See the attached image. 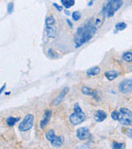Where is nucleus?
<instances>
[{
	"label": "nucleus",
	"instance_id": "2eb2a0df",
	"mask_svg": "<svg viewBox=\"0 0 132 149\" xmlns=\"http://www.w3.org/2000/svg\"><path fill=\"white\" fill-rule=\"evenodd\" d=\"M100 73V68H98V67H93V68H91V69L88 70V71H87V74L88 75V76H92V75H96V74H98Z\"/></svg>",
	"mask_w": 132,
	"mask_h": 149
},
{
	"label": "nucleus",
	"instance_id": "bb28decb",
	"mask_svg": "<svg viewBox=\"0 0 132 149\" xmlns=\"http://www.w3.org/2000/svg\"><path fill=\"white\" fill-rule=\"evenodd\" d=\"M92 3H93V2H90L89 4H88V5H92Z\"/></svg>",
	"mask_w": 132,
	"mask_h": 149
},
{
	"label": "nucleus",
	"instance_id": "412c9836",
	"mask_svg": "<svg viewBox=\"0 0 132 149\" xmlns=\"http://www.w3.org/2000/svg\"><path fill=\"white\" fill-rule=\"evenodd\" d=\"M72 17H73V19H74V21H78L80 19V17H81V14H80V13L78 12V11H75L73 13V14H72Z\"/></svg>",
	"mask_w": 132,
	"mask_h": 149
},
{
	"label": "nucleus",
	"instance_id": "dca6fc26",
	"mask_svg": "<svg viewBox=\"0 0 132 149\" xmlns=\"http://www.w3.org/2000/svg\"><path fill=\"white\" fill-rule=\"evenodd\" d=\"M20 118H14V117H9L7 118L6 122H7V124L8 126H13L15 123H16Z\"/></svg>",
	"mask_w": 132,
	"mask_h": 149
},
{
	"label": "nucleus",
	"instance_id": "6ab92c4d",
	"mask_svg": "<svg viewBox=\"0 0 132 149\" xmlns=\"http://www.w3.org/2000/svg\"><path fill=\"white\" fill-rule=\"evenodd\" d=\"M125 148H126V143H120L117 142L112 143V148L113 149H125Z\"/></svg>",
	"mask_w": 132,
	"mask_h": 149
},
{
	"label": "nucleus",
	"instance_id": "f8f14e48",
	"mask_svg": "<svg viewBox=\"0 0 132 149\" xmlns=\"http://www.w3.org/2000/svg\"><path fill=\"white\" fill-rule=\"evenodd\" d=\"M94 117L97 122H102L106 118V113L102 110H97L94 114Z\"/></svg>",
	"mask_w": 132,
	"mask_h": 149
},
{
	"label": "nucleus",
	"instance_id": "aec40b11",
	"mask_svg": "<svg viewBox=\"0 0 132 149\" xmlns=\"http://www.w3.org/2000/svg\"><path fill=\"white\" fill-rule=\"evenodd\" d=\"M126 27L127 25L125 22H118L116 25V29L118 30V31H122V30H124Z\"/></svg>",
	"mask_w": 132,
	"mask_h": 149
},
{
	"label": "nucleus",
	"instance_id": "9b49d317",
	"mask_svg": "<svg viewBox=\"0 0 132 149\" xmlns=\"http://www.w3.org/2000/svg\"><path fill=\"white\" fill-rule=\"evenodd\" d=\"M89 134V131L87 128H79L77 130V137L80 140H84Z\"/></svg>",
	"mask_w": 132,
	"mask_h": 149
},
{
	"label": "nucleus",
	"instance_id": "39448f33",
	"mask_svg": "<svg viewBox=\"0 0 132 149\" xmlns=\"http://www.w3.org/2000/svg\"><path fill=\"white\" fill-rule=\"evenodd\" d=\"M46 33L50 38H55L56 36V25L55 19L53 16H48L46 18Z\"/></svg>",
	"mask_w": 132,
	"mask_h": 149
},
{
	"label": "nucleus",
	"instance_id": "a878e982",
	"mask_svg": "<svg viewBox=\"0 0 132 149\" xmlns=\"http://www.w3.org/2000/svg\"><path fill=\"white\" fill-rule=\"evenodd\" d=\"M5 86H6L5 85H3V86H2V88L0 89V94H1V93L3 92V90L5 89Z\"/></svg>",
	"mask_w": 132,
	"mask_h": 149
},
{
	"label": "nucleus",
	"instance_id": "f257e3e1",
	"mask_svg": "<svg viewBox=\"0 0 132 149\" xmlns=\"http://www.w3.org/2000/svg\"><path fill=\"white\" fill-rule=\"evenodd\" d=\"M104 17L105 15L101 12L98 16L92 17L84 26L78 28L74 37V42L76 47H81L94 36L97 30L102 26L104 21Z\"/></svg>",
	"mask_w": 132,
	"mask_h": 149
},
{
	"label": "nucleus",
	"instance_id": "5701e85b",
	"mask_svg": "<svg viewBox=\"0 0 132 149\" xmlns=\"http://www.w3.org/2000/svg\"><path fill=\"white\" fill-rule=\"evenodd\" d=\"M13 8H14V5H13V3H10L8 5V14H10L12 13V11H13Z\"/></svg>",
	"mask_w": 132,
	"mask_h": 149
},
{
	"label": "nucleus",
	"instance_id": "a211bd4d",
	"mask_svg": "<svg viewBox=\"0 0 132 149\" xmlns=\"http://www.w3.org/2000/svg\"><path fill=\"white\" fill-rule=\"evenodd\" d=\"M123 59L127 62H131L132 61V51L131 52H127L126 53L123 54Z\"/></svg>",
	"mask_w": 132,
	"mask_h": 149
},
{
	"label": "nucleus",
	"instance_id": "f03ea898",
	"mask_svg": "<svg viewBox=\"0 0 132 149\" xmlns=\"http://www.w3.org/2000/svg\"><path fill=\"white\" fill-rule=\"evenodd\" d=\"M123 4V2L121 0H113L109 1L104 4L102 13L107 17H111L114 15V13L118 10Z\"/></svg>",
	"mask_w": 132,
	"mask_h": 149
},
{
	"label": "nucleus",
	"instance_id": "4be33fe9",
	"mask_svg": "<svg viewBox=\"0 0 132 149\" xmlns=\"http://www.w3.org/2000/svg\"><path fill=\"white\" fill-rule=\"evenodd\" d=\"M48 55H49V56H50L51 58H56V57H58V54L56 53L53 49H50V50L48 51Z\"/></svg>",
	"mask_w": 132,
	"mask_h": 149
},
{
	"label": "nucleus",
	"instance_id": "9d476101",
	"mask_svg": "<svg viewBox=\"0 0 132 149\" xmlns=\"http://www.w3.org/2000/svg\"><path fill=\"white\" fill-rule=\"evenodd\" d=\"M50 116H51V111L50 109H47L46 111L45 112V114H44V117L43 119L41 121V128L44 129V128L46 127V125L48 124V123L50 119Z\"/></svg>",
	"mask_w": 132,
	"mask_h": 149
},
{
	"label": "nucleus",
	"instance_id": "423d86ee",
	"mask_svg": "<svg viewBox=\"0 0 132 149\" xmlns=\"http://www.w3.org/2000/svg\"><path fill=\"white\" fill-rule=\"evenodd\" d=\"M46 138L49 140L54 147H60L64 143V138L62 136H56L53 129H50L47 133H46Z\"/></svg>",
	"mask_w": 132,
	"mask_h": 149
},
{
	"label": "nucleus",
	"instance_id": "7ed1b4c3",
	"mask_svg": "<svg viewBox=\"0 0 132 149\" xmlns=\"http://www.w3.org/2000/svg\"><path fill=\"white\" fill-rule=\"evenodd\" d=\"M117 112V120L123 125H132V112L125 108H121Z\"/></svg>",
	"mask_w": 132,
	"mask_h": 149
},
{
	"label": "nucleus",
	"instance_id": "4468645a",
	"mask_svg": "<svg viewBox=\"0 0 132 149\" xmlns=\"http://www.w3.org/2000/svg\"><path fill=\"white\" fill-rule=\"evenodd\" d=\"M82 92H83L84 95H93L94 96V97H95L96 94H97V91H94V90L90 89L89 87H86V86L82 87Z\"/></svg>",
	"mask_w": 132,
	"mask_h": 149
},
{
	"label": "nucleus",
	"instance_id": "20e7f679",
	"mask_svg": "<svg viewBox=\"0 0 132 149\" xmlns=\"http://www.w3.org/2000/svg\"><path fill=\"white\" fill-rule=\"evenodd\" d=\"M84 113L82 111V109L79 106V104H76L75 106H74V112L72 114H70V116H69V121L72 124L77 125V124H79V123L84 122Z\"/></svg>",
	"mask_w": 132,
	"mask_h": 149
},
{
	"label": "nucleus",
	"instance_id": "1a4fd4ad",
	"mask_svg": "<svg viewBox=\"0 0 132 149\" xmlns=\"http://www.w3.org/2000/svg\"><path fill=\"white\" fill-rule=\"evenodd\" d=\"M68 91H69V88H64L63 91H61L58 95L56 96V98L53 100V105H57L59 104H60V103L62 102V100H64V96L66 95V93L68 92Z\"/></svg>",
	"mask_w": 132,
	"mask_h": 149
},
{
	"label": "nucleus",
	"instance_id": "0eeeda50",
	"mask_svg": "<svg viewBox=\"0 0 132 149\" xmlns=\"http://www.w3.org/2000/svg\"><path fill=\"white\" fill-rule=\"evenodd\" d=\"M34 123V116L32 114H27L23 120L20 123L18 128L21 132H26L31 129Z\"/></svg>",
	"mask_w": 132,
	"mask_h": 149
},
{
	"label": "nucleus",
	"instance_id": "ddd939ff",
	"mask_svg": "<svg viewBox=\"0 0 132 149\" xmlns=\"http://www.w3.org/2000/svg\"><path fill=\"white\" fill-rule=\"evenodd\" d=\"M119 74V72L115 71V70H109L105 72V76L109 80H113L117 77V75Z\"/></svg>",
	"mask_w": 132,
	"mask_h": 149
},
{
	"label": "nucleus",
	"instance_id": "f3484780",
	"mask_svg": "<svg viewBox=\"0 0 132 149\" xmlns=\"http://www.w3.org/2000/svg\"><path fill=\"white\" fill-rule=\"evenodd\" d=\"M74 3L75 2H74V0H61V3L66 8H71L72 6H74Z\"/></svg>",
	"mask_w": 132,
	"mask_h": 149
},
{
	"label": "nucleus",
	"instance_id": "393cba45",
	"mask_svg": "<svg viewBox=\"0 0 132 149\" xmlns=\"http://www.w3.org/2000/svg\"><path fill=\"white\" fill-rule=\"evenodd\" d=\"M53 5L55 6V8H56L58 9V11H61V10H62V7H60V6H59L58 4H57V3H53Z\"/></svg>",
	"mask_w": 132,
	"mask_h": 149
},
{
	"label": "nucleus",
	"instance_id": "b1692460",
	"mask_svg": "<svg viewBox=\"0 0 132 149\" xmlns=\"http://www.w3.org/2000/svg\"><path fill=\"white\" fill-rule=\"evenodd\" d=\"M126 133L127 136H129L130 138H132V129L128 128L126 130Z\"/></svg>",
	"mask_w": 132,
	"mask_h": 149
},
{
	"label": "nucleus",
	"instance_id": "6e6552de",
	"mask_svg": "<svg viewBox=\"0 0 132 149\" xmlns=\"http://www.w3.org/2000/svg\"><path fill=\"white\" fill-rule=\"evenodd\" d=\"M119 91L123 94L129 93L132 91V80L131 79H126L121 82L119 85Z\"/></svg>",
	"mask_w": 132,
	"mask_h": 149
}]
</instances>
